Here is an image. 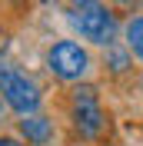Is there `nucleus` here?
Wrapping results in <instances>:
<instances>
[{"label": "nucleus", "mask_w": 143, "mask_h": 146, "mask_svg": "<svg viewBox=\"0 0 143 146\" xmlns=\"http://www.w3.org/2000/svg\"><path fill=\"white\" fill-rule=\"evenodd\" d=\"M0 100L7 103V110H13L17 116H27V113L40 110L43 93H40V83L27 70H20L13 63H0Z\"/></svg>", "instance_id": "nucleus-1"}, {"label": "nucleus", "mask_w": 143, "mask_h": 146, "mask_svg": "<svg viewBox=\"0 0 143 146\" xmlns=\"http://www.w3.org/2000/svg\"><path fill=\"white\" fill-rule=\"evenodd\" d=\"M70 119L80 139H100L107 133V110L93 83H77L70 90Z\"/></svg>", "instance_id": "nucleus-2"}, {"label": "nucleus", "mask_w": 143, "mask_h": 146, "mask_svg": "<svg viewBox=\"0 0 143 146\" xmlns=\"http://www.w3.org/2000/svg\"><path fill=\"white\" fill-rule=\"evenodd\" d=\"M67 20H70V27L77 30L83 40H90V43L107 46V43L116 40V13L103 3V0H90V3L70 7Z\"/></svg>", "instance_id": "nucleus-3"}, {"label": "nucleus", "mask_w": 143, "mask_h": 146, "mask_svg": "<svg viewBox=\"0 0 143 146\" xmlns=\"http://www.w3.org/2000/svg\"><path fill=\"white\" fill-rule=\"evenodd\" d=\"M93 60H90L87 46H80L77 40H53L47 50V70L63 83H80L90 73Z\"/></svg>", "instance_id": "nucleus-4"}, {"label": "nucleus", "mask_w": 143, "mask_h": 146, "mask_svg": "<svg viewBox=\"0 0 143 146\" xmlns=\"http://www.w3.org/2000/svg\"><path fill=\"white\" fill-rule=\"evenodd\" d=\"M17 133L27 139V146H50V143H53V136H57L53 119L43 116L40 110H37V113H27V116H20V119H17Z\"/></svg>", "instance_id": "nucleus-5"}, {"label": "nucleus", "mask_w": 143, "mask_h": 146, "mask_svg": "<svg viewBox=\"0 0 143 146\" xmlns=\"http://www.w3.org/2000/svg\"><path fill=\"white\" fill-rule=\"evenodd\" d=\"M103 63H107V70L113 73V76H120V73H126L130 66H133V53L126 50V46H120L113 40V43H107V53H103Z\"/></svg>", "instance_id": "nucleus-6"}, {"label": "nucleus", "mask_w": 143, "mask_h": 146, "mask_svg": "<svg viewBox=\"0 0 143 146\" xmlns=\"http://www.w3.org/2000/svg\"><path fill=\"white\" fill-rule=\"evenodd\" d=\"M123 43H126V50L143 63V13H136V17L126 20V27H123Z\"/></svg>", "instance_id": "nucleus-7"}, {"label": "nucleus", "mask_w": 143, "mask_h": 146, "mask_svg": "<svg viewBox=\"0 0 143 146\" xmlns=\"http://www.w3.org/2000/svg\"><path fill=\"white\" fill-rule=\"evenodd\" d=\"M0 146H27V143H20V139H13V136H0Z\"/></svg>", "instance_id": "nucleus-8"}, {"label": "nucleus", "mask_w": 143, "mask_h": 146, "mask_svg": "<svg viewBox=\"0 0 143 146\" xmlns=\"http://www.w3.org/2000/svg\"><path fill=\"white\" fill-rule=\"evenodd\" d=\"M113 3H116V7H133L136 0H113Z\"/></svg>", "instance_id": "nucleus-9"}, {"label": "nucleus", "mask_w": 143, "mask_h": 146, "mask_svg": "<svg viewBox=\"0 0 143 146\" xmlns=\"http://www.w3.org/2000/svg\"><path fill=\"white\" fill-rule=\"evenodd\" d=\"M3 113H7V103L0 100V123H3Z\"/></svg>", "instance_id": "nucleus-10"}, {"label": "nucleus", "mask_w": 143, "mask_h": 146, "mask_svg": "<svg viewBox=\"0 0 143 146\" xmlns=\"http://www.w3.org/2000/svg\"><path fill=\"white\" fill-rule=\"evenodd\" d=\"M77 3H90V0H70V7H77Z\"/></svg>", "instance_id": "nucleus-11"}, {"label": "nucleus", "mask_w": 143, "mask_h": 146, "mask_svg": "<svg viewBox=\"0 0 143 146\" xmlns=\"http://www.w3.org/2000/svg\"><path fill=\"white\" fill-rule=\"evenodd\" d=\"M47 3H50V0H47Z\"/></svg>", "instance_id": "nucleus-12"}]
</instances>
